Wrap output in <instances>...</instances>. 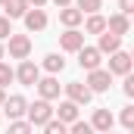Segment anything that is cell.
<instances>
[{
  "instance_id": "cell-1",
  "label": "cell",
  "mask_w": 134,
  "mask_h": 134,
  "mask_svg": "<svg viewBox=\"0 0 134 134\" xmlns=\"http://www.w3.org/2000/svg\"><path fill=\"white\" fill-rule=\"evenodd\" d=\"M53 112H56V109L50 106V100H44V97H41L37 103H31V106H28V122H31V125H37V128H44V125L53 119Z\"/></svg>"
},
{
  "instance_id": "cell-2",
  "label": "cell",
  "mask_w": 134,
  "mask_h": 134,
  "mask_svg": "<svg viewBox=\"0 0 134 134\" xmlns=\"http://www.w3.org/2000/svg\"><path fill=\"white\" fill-rule=\"evenodd\" d=\"M28 53H31V37L28 34H9V56L28 59Z\"/></svg>"
},
{
  "instance_id": "cell-3",
  "label": "cell",
  "mask_w": 134,
  "mask_h": 134,
  "mask_svg": "<svg viewBox=\"0 0 134 134\" xmlns=\"http://www.w3.org/2000/svg\"><path fill=\"white\" fill-rule=\"evenodd\" d=\"M87 84H91V91H94V94L109 91V84H112V72H109V69H91Z\"/></svg>"
},
{
  "instance_id": "cell-4",
  "label": "cell",
  "mask_w": 134,
  "mask_h": 134,
  "mask_svg": "<svg viewBox=\"0 0 134 134\" xmlns=\"http://www.w3.org/2000/svg\"><path fill=\"white\" fill-rule=\"evenodd\" d=\"M66 94H69V100H75L78 106H84V103H91V97H94V91H91V84L84 81H69L66 84Z\"/></svg>"
},
{
  "instance_id": "cell-5",
  "label": "cell",
  "mask_w": 134,
  "mask_h": 134,
  "mask_svg": "<svg viewBox=\"0 0 134 134\" xmlns=\"http://www.w3.org/2000/svg\"><path fill=\"white\" fill-rule=\"evenodd\" d=\"M131 66H134V56H131V53H122V50L109 53V72H112V75H128Z\"/></svg>"
},
{
  "instance_id": "cell-6",
  "label": "cell",
  "mask_w": 134,
  "mask_h": 134,
  "mask_svg": "<svg viewBox=\"0 0 134 134\" xmlns=\"http://www.w3.org/2000/svg\"><path fill=\"white\" fill-rule=\"evenodd\" d=\"M16 78H19V84H25V87H34L37 81H41V69L34 66L31 59H22V66L16 72Z\"/></svg>"
},
{
  "instance_id": "cell-7",
  "label": "cell",
  "mask_w": 134,
  "mask_h": 134,
  "mask_svg": "<svg viewBox=\"0 0 134 134\" xmlns=\"http://www.w3.org/2000/svg\"><path fill=\"white\" fill-rule=\"evenodd\" d=\"M100 56H103L100 47H81V50H78V66L87 69V72H91V69H100V63H103Z\"/></svg>"
},
{
  "instance_id": "cell-8",
  "label": "cell",
  "mask_w": 134,
  "mask_h": 134,
  "mask_svg": "<svg viewBox=\"0 0 134 134\" xmlns=\"http://www.w3.org/2000/svg\"><path fill=\"white\" fill-rule=\"evenodd\" d=\"M59 47H63L66 53H78V50L84 47V34L78 31V28H69L66 34H59Z\"/></svg>"
},
{
  "instance_id": "cell-9",
  "label": "cell",
  "mask_w": 134,
  "mask_h": 134,
  "mask_svg": "<svg viewBox=\"0 0 134 134\" xmlns=\"http://www.w3.org/2000/svg\"><path fill=\"white\" fill-rule=\"evenodd\" d=\"M25 28H28V31H44V28H47V13H44L41 6H34V9L25 13Z\"/></svg>"
},
{
  "instance_id": "cell-10",
  "label": "cell",
  "mask_w": 134,
  "mask_h": 134,
  "mask_svg": "<svg viewBox=\"0 0 134 134\" xmlns=\"http://www.w3.org/2000/svg\"><path fill=\"white\" fill-rule=\"evenodd\" d=\"M34 87H37V94H41L44 100H56V97H59V81H56L53 75H47V78H41V81H37Z\"/></svg>"
},
{
  "instance_id": "cell-11",
  "label": "cell",
  "mask_w": 134,
  "mask_h": 134,
  "mask_svg": "<svg viewBox=\"0 0 134 134\" xmlns=\"http://www.w3.org/2000/svg\"><path fill=\"white\" fill-rule=\"evenodd\" d=\"M3 112L9 115V119H19V115H25L28 112V103H25V97H6V103H3Z\"/></svg>"
},
{
  "instance_id": "cell-12",
  "label": "cell",
  "mask_w": 134,
  "mask_h": 134,
  "mask_svg": "<svg viewBox=\"0 0 134 134\" xmlns=\"http://www.w3.org/2000/svg\"><path fill=\"white\" fill-rule=\"evenodd\" d=\"M81 19H84V13H81V6H63L59 9V22L66 25V28H75V25H81Z\"/></svg>"
},
{
  "instance_id": "cell-13",
  "label": "cell",
  "mask_w": 134,
  "mask_h": 134,
  "mask_svg": "<svg viewBox=\"0 0 134 134\" xmlns=\"http://www.w3.org/2000/svg\"><path fill=\"white\" fill-rule=\"evenodd\" d=\"M97 47H100L103 53H115V50L122 47V34H115V31H109V28H106V31L100 34V44H97Z\"/></svg>"
},
{
  "instance_id": "cell-14",
  "label": "cell",
  "mask_w": 134,
  "mask_h": 134,
  "mask_svg": "<svg viewBox=\"0 0 134 134\" xmlns=\"http://www.w3.org/2000/svg\"><path fill=\"white\" fill-rule=\"evenodd\" d=\"M91 125H94V131H109V128L115 125V119H112V112H109V109H97V112H94V119H91Z\"/></svg>"
},
{
  "instance_id": "cell-15",
  "label": "cell",
  "mask_w": 134,
  "mask_h": 134,
  "mask_svg": "<svg viewBox=\"0 0 134 134\" xmlns=\"http://www.w3.org/2000/svg\"><path fill=\"white\" fill-rule=\"evenodd\" d=\"M28 0H6L3 3V9H6V16L9 19H25V13H28Z\"/></svg>"
},
{
  "instance_id": "cell-16",
  "label": "cell",
  "mask_w": 134,
  "mask_h": 134,
  "mask_svg": "<svg viewBox=\"0 0 134 134\" xmlns=\"http://www.w3.org/2000/svg\"><path fill=\"white\" fill-rule=\"evenodd\" d=\"M109 31H115V34H128V31H131L128 13H115V16H109Z\"/></svg>"
},
{
  "instance_id": "cell-17",
  "label": "cell",
  "mask_w": 134,
  "mask_h": 134,
  "mask_svg": "<svg viewBox=\"0 0 134 134\" xmlns=\"http://www.w3.org/2000/svg\"><path fill=\"white\" fill-rule=\"evenodd\" d=\"M56 115H59L63 122L72 125V122L78 119V103H75V100H63V103H59V109H56Z\"/></svg>"
},
{
  "instance_id": "cell-18",
  "label": "cell",
  "mask_w": 134,
  "mask_h": 134,
  "mask_svg": "<svg viewBox=\"0 0 134 134\" xmlns=\"http://www.w3.org/2000/svg\"><path fill=\"white\" fill-rule=\"evenodd\" d=\"M87 34H103L106 28H109V19H103L100 13H91V19H87Z\"/></svg>"
},
{
  "instance_id": "cell-19",
  "label": "cell",
  "mask_w": 134,
  "mask_h": 134,
  "mask_svg": "<svg viewBox=\"0 0 134 134\" xmlns=\"http://www.w3.org/2000/svg\"><path fill=\"white\" fill-rule=\"evenodd\" d=\"M44 69H47L50 75H56V72L66 69V59H63L59 53H47V56H44Z\"/></svg>"
},
{
  "instance_id": "cell-20",
  "label": "cell",
  "mask_w": 134,
  "mask_h": 134,
  "mask_svg": "<svg viewBox=\"0 0 134 134\" xmlns=\"http://www.w3.org/2000/svg\"><path fill=\"white\" fill-rule=\"evenodd\" d=\"M44 131H47V134H66L69 131V122H63V119H50V122L44 125Z\"/></svg>"
},
{
  "instance_id": "cell-21",
  "label": "cell",
  "mask_w": 134,
  "mask_h": 134,
  "mask_svg": "<svg viewBox=\"0 0 134 134\" xmlns=\"http://www.w3.org/2000/svg\"><path fill=\"white\" fill-rule=\"evenodd\" d=\"M13 78H16V72L6 66V63H0V87H6V84H9Z\"/></svg>"
},
{
  "instance_id": "cell-22",
  "label": "cell",
  "mask_w": 134,
  "mask_h": 134,
  "mask_svg": "<svg viewBox=\"0 0 134 134\" xmlns=\"http://www.w3.org/2000/svg\"><path fill=\"white\" fill-rule=\"evenodd\" d=\"M122 125H125L128 131H134V106H125V109H122Z\"/></svg>"
},
{
  "instance_id": "cell-23",
  "label": "cell",
  "mask_w": 134,
  "mask_h": 134,
  "mask_svg": "<svg viewBox=\"0 0 134 134\" xmlns=\"http://www.w3.org/2000/svg\"><path fill=\"white\" fill-rule=\"evenodd\" d=\"M78 6H81V13H97L103 6V0H78Z\"/></svg>"
},
{
  "instance_id": "cell-24",
  "label": "cell",
  "mask_w": 134,
  "mask_h": 134,
  "mask_svg": "<svg viewBox=\"0 0 134 134\" xmlns=\"http://www.w3.org/2000/svg\"><path fill=\"white\" fill-rule=\"evenodd\" d=\"M31 128H34L31 122H19V119L9 122V131H16V134H25V131H31Z\"/></svg>"
},
{
  "instance_id": "cell-25",
  "label": "cell",
  "mask_w": 134,
  "mask_h": 134,
  "mask_svg": "<svg viewBox=\"0 0 134 134\" xmlns=\"http://www.w3.org/2000/svg\"><path fill=\"white\" fill-rule=\"evenodd\" d=\"M69 128H72L75 134H91V131H94V125H91V122H78V119H75Z\"/></svg>"
},
{
  "instance_id": "cell-26",
  "label": "cell",
  "mask_w": 134,
  "mask_h": 134,
  "mask_svg": "<svg viewBox=\"0 0 134 134\" xmlns=\"http://www.w3.org/2000/svg\"><path fill=\"white\" fill-rule=\"evenodd\" d=\"M13 34V25H9V16H0V41Z\"/></svg>"
},
{
  "instance_id": "cell-27",
  "label": "cell",
  "mask_w": 134,
  "mask_h": 134,
  "mask_svg": "<svg viewBox=\"0 0 134 134\" xmlns=\"http://www.w3.org/2000/svg\"><path fill=\"white\" fill-rule=\"evenodd\" d=\"M125 97H134V75H125Z\"/></svg>"
},
{
  "instance_id": "cell-28",
  "label": "cell",
  "mask_w": 134,
  "mask_h": 134,
  "mask_svg": "<svg viewBox=\"0 0 134 134\" xmlns=\"http://www.w3.org/2000/svg\"><path fill=\"white\" fill-rule=\"evenodd\" d=\"M119 9L128 13V16H134V0H119Z\"/></svg>"
},
{
  "instance_id": "cell-29",
  "label": "cell",
  "mask_w": 134,
  "mask_h": 134,
  "mask_svg": "<svg viewBox=\"0 0 134 134\" xmlns=\"http://www.w3.org/2000/svg\"><path fill=\"white\" fill-rule=\"evenodd\" d=\"M53 3H56V6L63 9V6H69V3H72V0H53Z\"/></svg>"
},
{
  "instance_id": "cell-30",
  "label": "cell",
  "mask_w": 134,
  "mask_h": 134,
  "mask_svg": "<svg viewBox=\"0 0 134 134\" xmlns=\"http://www.w3.org/2000/svg\"><path fill=\"white\" fill-rule=\"evenodd\" d=\"M28 3H31V6H44L47 0H28Z\"/></svg>"
},
{
  "instance_id": "cell-31",
  "label": "cell",
  "mask_w": 134,
  "mask_h": 134,
  "mask_svg": "<svg viewBox=\"0 0 134 134\" xmlns=\"http://www.w3.org/2000/svg\"><path fill=\"white\" fill-rule=\"evenodd\" d=\"M3 103H6V94H3V87H0V106H3Z\"/></svg>"
},
{
  "instance_id": "cell-32",
  "label": "cell",
  "mask_w": 134,
  "mask_h": 134,
  "mask_svg": "<svg viewBox=\"0 0 134 134\" xmlns=\"http://www.w3.org/2000/svg\"><path fill=\"white\" fill-rule=\"evenodd\" d=\"M0 59H3V44H0Z\"/></svg>"
},
{
  "instance_id": "cell-33",
  "label": "cell",
  "mask_w": 134,
  "mask_h": 134,
  "mask_svg": "<svg viewBox=\"0 0 134 134\" xmlns=\"http://www.w3.org/2000/svg\"><path fill=\"white\" fill-rule=\"evenodd\" d=\"M3 3H6V0H0V6H3Z\"/></svg>"
},
{
  "instance_id": "cell-34",
  "label": "cell",
  "mask_w": 134,
  "mask_h": 134,
  "mask_svg": "<svg viewBox=\"0 0 134 134\" xmlns=\"http://www.w3.org/2000/svg\"><path fill=\"white\" fill-rule=\"evenodd\" d=\"M131 56H134V53H131Z\"/></svg>"
}]
</instances>
